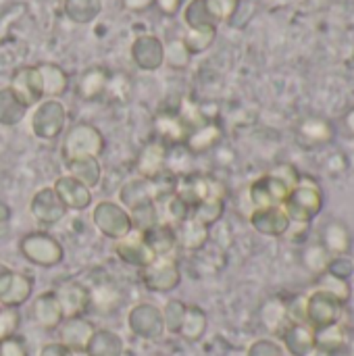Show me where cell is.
Listing matches in <instances>:
<instances>
[{
    "mask_svg": "<svg viewBox=\"0 0 354 356\" xmlns=\"http://www.w3.org/2000/svg\"><path fill=\"white\" fill-rule=\"evenodd\" d=\"M167 144L165 142H150L138 156V173L142 179H154L167 169Z\"/></svg>",
    "mask_w": 354,
    "mask_h": 356,
    "instance_id": "obj_15",
    "label": "cell"
},
{
    "mask_svg": "<svg viewBox=\"0 0 354 356\" xmlns=\"http://www.w3.org/2000/svg\"><path fill=\"white\" fill-rule=\"evenodd\" d=\"M115 252H117V257H119L123 263L134 265V267H138V269L146 267L148 263H152V261L156 259L154 252L148 248V244H146L142 232H138V229H131L125 238L117 240Z\"/></svg>",
    "mask_w": 354,
    "mask_h": 356,
    "instance_id": "obj_10",
    "label": "cell"
},
{
    "mask_svg": "<svg viewBox=\"0 0 354 356\" xmlns=\"http://www.w3.org/2000/svg\"><path fill=\"white\" fill-rule=\"evenodd\" d=\"M90 290V307H94L98 313H113L121 305V292L113 282H102Z\"/></svg>",
    "mask_w": 354,
    "mask_h": 356,
    "instance_id": "obj_20",
    "label": "cell"
},
{
    "mask_svg": "<svg viewBox=\"0 0 354 356\" xmlns=\"http://www.w3.org/2000/svg\"><path fill=\"white\" fill-rule=\"evenodd\" d=\"M65 319L69 317H83L90 309V290L79 282H65L54 290Z\"/></svg>",
    "mask_w": 354,
    "mask_h": 356,
    "instance_id": "obj_11",
    "label": "cell"
},
{
    "mask_svg": "<svg viewBox=\"0 0 354 356\" xmlns=\"http://www.w3.org/2000/svg\"><path fill=\"white\" fill-rule=\"evenodd\" d=\"M325 244L328 248H332L334 252H344L348 248V234L342 225H330L325 229Z\"/></svg>",
    "mask_w": 354,
    "mask_h": 356,
    "instance_id": "obj_30",
    "label": "cell"
},
{
    "mask_svg": "<svg viewBox=\"0 0 354 356\" xmlns=\"http://www.w3.org/2000/svg\"><path fill=\"white\" fill-rule=\"evenodd\" d=\"M21 325V313L19 309H0V342L17 336Z\"/></svg>",
    "mask_w": 354,
    "mask_h": 356,
    "instance_id": "obj_29",
    "label": "cell"
},
{
    "mask_svg": "<svg viewBox=\"0 0 354 356\" xmlns=\"http://www.w3.org/2000/svg\"><path fill=\"white\" fill-rule=\"evenodd\" d=\"M0 309H2V307H0Z\"/></svg>",
    "mask_w": 354,
    "mask_h": 356,
    "instance_id": "obj_37",
    "label": "cell"
},
{
    "mask_svg": "<svg viewBox=\"0 0 354 356\" xmlns=\"http://www.w3.org/2000/svg\"><path fill=\"white\" fill-rule=\"evenodd\" d=\"M148 248L154 252V257H173V250L177 248V236L175 229L169 225H154L146 232H142Z\"/></svg>",
    "mask_w": 354,
    "mask_h": 356,
    "instance_id": "obj_17",
    "label": "cell"
},
{
    "mask_svg": "<svg viewBox=\"0 0 354 356\" xmlns=\"http://www.w3.org/2000/svg\"><path fill=\"white\" fill-rule=\"evenodd\" d=\"M69 175L81 181L86 188H94L100 181V165L98 159L94 156H81V159H71L67 161Z\"/></svg>",
    "mask_w": 354,
    "mask_h": 356,
    "instance_id": "obj_21",
    "label": "cell"
},
{
    "mask_svg": "<svg viewBox=\"0 0 354 356\" xmlns=\"http://www.w3.org/2000/svg\"><path fill=\"white\" fill-rule=\"evenodd\" d=\"M29 211H31V215H33V219L38 223H42V225H54V223H58L67 215L69 209L58 198V194L54 192V188H42L31 198Z\"/></svg>",
    "mask_w": 354,
    "mask_h": 356,
    "instance_id": "obj_9",
    "label": "cell"
},
{
    "mask_svg": "<svg viewBox=\"0 0 354 356\" xmlns=\"http://www.w3.org/2000/svg\"><path fill=\"white\" fill-rule=\"evenodd\" d=\"M94 223L104 236L113 240H121L134 229L129 213L115 202H100L94 211Z\"/></svg>",
    "mask_w": 354,
    "mask_h": 356,
    "instance_id": "obj_5",
    "label": "cell"
},
{
    "mask_svg": "<svg viewBox=\"0 0 354 356\" xmlns=\"http://www.w3.org/2000/svg\"><path fill=\"white\" fill-rule=\"evenodd\" d=\"M156 129L161 134V138L165 142H169L171 146L175 144H186L188 136H190V129L188 125L182 121V117H173V115H161L156 119Z\"/></svg>",
    "mask_w": 354,
    "mask_h": 356,
    "instance_id": "obj_22",
    "label": "cell"
},
{
    "mask_svg": "<svg viewBox=\"0 0 354 356\" xmlns=\"http://www.w3.org/2000/svg\"><path fill=\"white\" fill-rule=\"evenodd\" d=\"M290 192H292V188L286 181H282L273 173H269L252 184L250 198L257 204V209H273V207L284 204L286 198L290 196Z\"/></svg>",
    "mask_w": 354,
    "mask_h": 356,
    "instance_id": "obj_8",
    "label": "cell"
},
{
    "mask_svg": "<svg viewBox=\"0 0 354 356\" xmlns=\"http://www.w3.org/2000/svg\"><path fill=\"white\" fill-rule=\"evenodd\" d=\"M33 294V282L25 273L6 269L0 275V307L19 309Z\"/></svg>",
    "mask_w": 354,
    "mask_h": 356,
    "instance_id": "obj_6",
    "label": "cell"
},
{
    "mask_svg": "<svg viewBox=\"0 0 354 356\" xmlns=\"http://www.w3.org/2000/svg\"><path fill=\"white\" fill-rule=\"evenodd\" d=\"M186 311H188V307L182 300H169L165 305V309L161 311L163 313V321H165V332L179 334V327L184 323Z\"/></svg>",
    "mask_w": 354,
    "mask_h": 356,
    "instance_id": "obj_28",
    "label": "cell"
},
{
    "mask_svg": "<svg viewBox=\"0 0 354 356\" xmlns=\"http://www.w3.org/2000/svg\"><path fill=\"white\" fill-rule=\"evenodd\" d=\"M319 209H321V194L315 186L309 184H298L284 202L286 217L298 223H307L309 219H313V215H317Z\"/></svg>",
    "mask_w": 354,
    "mask_h": 356,
    "instance_id": "obj_3",
    "label": "cell"
},
{
    "mask_svg": "<svg viewBox=\"0 0 354 356\" xmlns=\"http://www.w3.org/2000/svg\"><path fill=\"white\" fill-rule=\"evenodd\" d=\"M86 353L90 356H123V340L111 330H96Z\"/></svg>",
    "mask_w": 354,
    "mask_h": 356,
    "instance_id": "obj_19",
    "label": "cell"
},
{
    "mask_svg": "<svg viewBox=\"0 0 354 356\" xmlns=\"http://www.w3.org/2000/svg\"><path fill=\"white\" fill-rule=\"evenodd\" d=\"M54 192L58 194V198L65 202L67 209L73 211H83L92 204V192L90 188H86L81 181H77L71 175H63L54 181Z\"/></svg>",
    "mask_w": 354,
    "mask_h": 356,
    "instance_id": "obj_13",
    "label": "cell"
},
{
    "mask_svg": "<svg viewBox=\"0 0 354 356\" xmlns=\"http://www.w3.org/2000/svg\"><path fill=\"white\" fill-rule=\"evenodd\" d=\"M40 356H73V350L67 348V346L61 344V342H52V344H46V346L40 350Z\"/></svg>",
    "mask_w": 354,
    "mask_h": 356,
    "instance_id": "obj_33",
    "label": "cell"
},
{
    "mask_svg": "<svg viewBox=\"0 0 354 356\" xmlns=\"http://www.w3.org/2000/svg\"><path fill=\"white\" fill-rule=\"evenodd\" d=\"M104 148V140L100 136V131L92 125H75L67 140H65V161L71 159H81V156H94L98 159V154Z\"/></svg>",
    "mask_w": 354,
    "mask_h": 356,
    "instance_id": "obj_4",
    "label": "cell"
},
{
    "mask_svg": "<svg viewBox=\"0 0 354 356\" xmlns=\"http://www.w3.org/2000/svg\"><path fill=\"white\" fill-rule=\"evenodd\" d=\"M248 356H282L280 355V348L273 344V342H257Z\"/></svg>",
    "mask_w": 354,
    "mask_h": 356,
    "instance_id": "obj_32",
    "label": "cell"
},
{
    "mask_svg": "<svg viewBox=\"0 0 354 356\" xmlns=\"http://www.w3.org/2000/svg\"><path fill=\"white\" fill-rule=\"evenodd\" d=\"M94 332H96L94 323L88 321L86 317H69L58 325L61 344H65L71 350H86Z\"/></svg>",
    "mask_w": 354,
    "mask_h": 356,
    "instance_id": "obj_12",
    "label": "cell"
},
{
    "mask_svg": "<svg viewBox=\"0 0 354 356\" xmlns=\"http://www.w3.org/2000/svg\"><path fill=\"white\" fill-rule=\"evenodd\" d=\"M175 236H177V246L184 250H200L207 242H209V225L200 223L198 219H194L192 215L182 221L175 227Z\"/></svg>",
    "mask_w": 354,
    "mask_h": 356,
    "instance_id": "obj_16",
    "label": "cell"
},
{
    "mask_svg": "<svg viewBox=\"0 0 354 356\" xmlns=\"http://www.w3.org/2000/svg\"><path fill=\"white\" fill-rule=\"evenodd\" d=\"M8 215H10V213H8V207L0 202V223H2V221H6V219H8Z\"/></svg>",
    "mask_w": 354,
    "mask_h": 356,
    "instance_id": "obj_34",
    "label": "cell"
},
{
    "mask_svg": "<svg viewBox=\"0 0 354 356\" xmlns=\"http://www.w3.org/2000/svg\"><path fill=\"white\" fill-rule=\"evenodd\" d=\"M207 332V313L200 307H188L184 323L179 327V334L188 342H198Z\"/></svg>",
    "mask_w": 354,
    "mask_h": 356,
    "instance_id": "obj_24",
    "label": "cell"
},
{
    "mask_svg": "<svg viewBox=\"0 0 354 356\" xmlns=\"http://www.w3.org/2000/svg\"><path fill=\"white\" fill-rule=\"evenodd\" d=\"M0 356H29V353H27L23 338L13 336V338L0 342Z\"/></svg>",
    "mask_w": 354,
    "mask_h": 356,
    "instance_id": "obj_31",
    "label": "cell"
},
{
    "mask_svg": "<svg viewBox=\"0 0 354 356\" xmlns=\"http://www.w3.org/2000/svg\"><path fill=\"white\" fill-rule=\"evenodd\" d=\"M73 356H90L86 350H73Z\"/></svg>",
    "mask_w": 354,
    "mask_h": 356,
    "instance_id": "obj_35",
    "label": "cell"
},
{
    "mask_svg": "<svg viewBox=\"0 0 354 356\" xmlns=\"http://www.w3.org/2000/svg\"><path fill=\"white\" fill-rule=\"evenodd\" d=\"M221 138V131L215 127V125H202L198 127L196 131H192L186 140V146L192 154L196 152H204L209 150L211 146H215V142Z\"/></svg>",
    "mask_w": 354,
    "mask_h": 356,
    "instance_id": "obj_26",
    "label": "cell"
},
{
    "mask_svg": "<svg viewBox=\"0 0 354 356\" xmlns=\"http://www.w3.org/2000/svg\"><path fill=\"white\" fill-rule=\"evenodd\" d=\"M31 311H33V321L42 330H48V332L58 330V325L65 321L61 302L54 292H42L40 296H35Z\"/></svg>",
    "mask_w": 354,
    "mask_h": 356,
    "instance_id": "obj_14",
    "label": "cell"
},
{
    "mask_svg": "<svg viewBox=\"0 0 354 356\" xmlns=\"http://www.w3.org/2000/svg\"><path fill=\"white\" fill-rule=\"evenodd\" d=\"M140 277L150 292H171L182 282V271L175 257H156L152 263L140 269Z\"/></svg>",
    "mask_w": 354,
    "mask_h": 356,
    "instance_id": "obj_2",
    "label": "cell"
},
{
    "mask_svg": "<svg viewBox=\"0 0 354 356\" xmlns=\"http://www.w3.org/2000/svg\"><path fill=\"white\" fill-rule=\"evenodd\" d=\"M6 269H8V267H6V265H4V263H0V275H2V273H4V271H6Z\"/></svg>",
    "mask_w": 354,
    "mask_h": 356,
    "instance_id": "obj_36",
    "label": "cell"
},
{
    "mask_svg": "<svg viewBox=\"0 0 354 356\" xmlns=\"http://www.w3.org/2000/svg\"><path fill=\"white\" fill-rule=\"evenodd\" d=\"M129 330L144 340H159L165 334V321H163V313L161 309H156L154 305H138L131 309L129 313Z\"/></svg>",
    "mask_w": 354,
    "mask_h": 356,
    "instance_id": "obj_7",
    "label": "cell"
},
{
    "mask_svg": "<svg viewBox=\"0 0 354 356\" xmlns=\"http://www.w3.org/2000/svg\"><path fill=\"white\" fill-rule=\"evenodd\" d=\"M221 215H223V198H219V196H207L202 202H198L192 209V217L209 227L213 223H217L221 219Z\"/></svg>",
    "mask_w": 354,
    "mask_h": 356,
    "instance_id": "obj_27",
    "label": "cell"
},
{
    "mask_svg": "<svg viewBox=\"0 0 354 356\" xmlns=\"http://www.w3.org/2000/svg\"><path fill=\"white\" fill-rule=\"evenodd\" d=\"M192 159H194V154L188 150L186 144H175L167 150V171H171L175 177L190 175Z\"/></svg>",
    "mask_w": 354,
    "mask_h": 356,
    "instance_id": "obj_25",
    "label": "cell"
},
{
    "mask_svg": "<svg viewBox=\"0 0 354 356\" xmlns=\"http://www.w3.org/2000/svg\"><path fill=\"white\" fill-rule=\"evenodd\" d=\"M252 225L259 232L267 234V236H280V234H284L288 229L290 219L277 207H273V209H257V213L252 215Z\"/></svg>",
    "mask_w": 354,
    "mask_h": 356,
    "instance_id": "obj_18",
    "label": "cell"
},
{
    "mask_svg": "<svg viewBox=\"0 0 354 356\" xmlns=\"http://www.w3.org/2000/svg\"><path fill=\"white\" fill-rule=\"evenodd\" d=\"M21 254L38 267H54L63 261L65 250L56 238L46 232H31L19 240Z\"/></svg>",
    "mask_w": 354,
    "mask_h": 356,
    "instance_id": "obj_1",
    "label": "cell"
},
{
    "mask_svg": "<svg viewBox=\"0 0 354 356\" xmlns=\"http://www.w3.org/2000/svg\"><path fill=\"white\" fill-rule=\"evenodd\" d=\"M121 202L127 207V209H136V207H142L146 202H154L152 200V190H150V181L148 179H131L123 186L121 190Z\"/></svg>",
    "mask_w": 354,
    "mask_h": 356,
    "instance_id": "obj_23",
    "label": "cell"
}]
</instances>
